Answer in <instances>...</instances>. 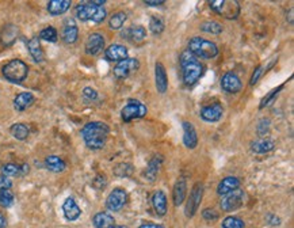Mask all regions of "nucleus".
Instances as JSON below:
<instances>
[{"label":"nucleus","mask_w":294,"mask_h":228,"mask_svg":"<svg viewBox=\"0 0 294 228\" xmlns=\"http://www.w3.org/2000/svg\"><path fill=\"white\" fill-rule=\"evenodd\" d=\"M109 132L110 129L105 123L94 121L84 125V128L82 129V137L90 150H101L105 147Z\"/></svg>","instance_id":"1"},{"label":"nucleus","mask_w":294,"mask_h":228,"mask_svg":"<svg viewBox=\"0 0 294 228\" xmlns=\"http://www.w3.org/2000/svg\"><path fill=\"white\" fill-rule=\"evenodd\" d=\"M180 67H182V78L187 86L195 84L202 76L203 65L189 50H184L180 55Z\"/></svg>","instance_id":"2"},{"label":"nucleus","mask_w":294,"mask_h":228,"mask_svg":"<svg viewBox=\"0 0 294 228\" xmlns=\"http://www.w3.org/2000/svg\"><path fill=\"white\" fill-rule=\"evenodd\" d=\"M195 57L201 59H213L218 55V48L214 42L207 41L201 37H194L189 42V49H187Z\"/></svg>","instance_id":"3"},{"label":"nucleus","mask_w":294,"mask_h":228,"mask_svg":"<svg viewBox=\"0 0 294 228\" xmlns=\"http://www.w3.org/2000/svg\"><path fill=\"white\" fill-rule=\"evenodd\" d=\"M2 73L9 82L11 83H22L25 79L28 78L29 67L28 64L22 61V60L14 59L9 61L7 64L3 67Z\"/></svg>","instance_id":"4"},{"label":"nucleus","mask_w":294,"mask_h":228,"mask_svg":"<svg viewBox=\"0 0 294 228\" xmlns=\"http://www.w3.org/2000/svg\"><path fill=\"white\" fill-rule=\"evenodd\" d=\"M106 10L99 6L92 5L91 2L82 3L76 7V17L80 21H92V22H103L106 18Z\"/></svg>","instance_id":"5"},{"label":"nucleus","mask_w":294,"mask_h":228,"mask_svg":"<svg viewBox=\"0 0 294 228\" xmlns=\"http://www.w3.org/2000/svg\"><path fill=\"white\" fill-rule=\"evenodd\" d=\"M209 5L213 11H216L217 14L222 15L228 19L236 18L240 13L239 3L233 0H213V2H209Z\"/></svg>","instance_id":"6"},{"label":"nucleus","mask_w":294,"mask_h":228,"mask_svg":"<svg viewBox=\"0 0 294 228\" xmlns=\"http://www.w3.org/2000/svg\"><path fill=\"white\" fill-rule=\"evenodd\" d=\"M148 113L147 106L141 103L140 100L136 99H130L128 100V103L125 105V107L121 111V117L124 121L129 123L132 120H137V119H143L144 116Z\"/></svg>","instance_id":"7"},{"label":"nucleus","mask_w":294,"mask_h":228,"mask_svg":"<svg viewBox=\"0 0 294 228\" xmlns=\"http://www.w3.org/2000/svg\"><path fill=\"white\" fill-rule=\"evenodd\" d=\"M244 202V192L241 189H236L233 192L228 193L221 200V208L225 212L239 209Z\"/></svg>","instance_id":"8"},{"label":"nucleus","mask_w":294,"mask_h":228,"mask_svg":"<svg viewBox=\"0 0 294 228\" xmlns=\"http://www.w3.org/2000/svg\"><path fill=\"white\" fill-rule=\"evenodd\" d=\"M128 201V193L125 192L124 189H114L113 192L109 194L107 200H106V206L107 209L113 210V212H117V210L122 209Z\"/></svg>","instance_id":"9"},{"label":"nucleus","mask_w":294,"mask_h":228,"mask_svg":"<svg viewBox=\"0 0 294 228\" xmlns=\"http://www.w3.org/2000/svg\"><path fill=\"white\" fill-rule=\"evenodd\" d=\"M138 67H140V63H138L137 59H125L122 61H120L118 64L114 67V76L118 79H125L128 78L130 73H133L134 71H137Z\"/></svg>","instance_id":"10"},{"label":"nucleus","mask_w":294,"mask_h":228,"mask_svg":"<svg viewBox=\"0 0 294 228\" xmlns=\"http://www.w3.org/2000/svg\"><path fill=\"white\" fill-rule=\"evenodd\" d=\"M203 196V186L201 183H197L193 187V190L190 193L189 201H187V205H186V216L187 217H193L195 212H197L198 206L201 204Z\"/></svg>","instance_id":"11"},{"label":"nucleus","mask_w":294,"mask_h":228,"mask_svg":"<svg viewBox=\"0 0 294 228\" xmlns=\"http://www.w3.org/2000/svg\"><path fill=\"white\" fill-rule=\"evenodd\" d=\"M221 87L222 90L229 94H236L241 90V80L240 78L233 72H226L222 78H221Z\"/></svg>","instance_id":"12"},{"label":"nucleus","mask_w":294,"mask_h":228,"mask_svg":"<svg viewBox=\"0 0 294 228\" xmlns=\"http://www.w3.org/2000/svg\"><path fill=\"white\" fill-rule=\"evenodd\" d=\"M224 114V109L220 103H213V105L205 106L201 109V119L207 121V123H216V121H220L221 117Z\"/></svg>","instance_id":"13"},{"label":"nucleus","mask_w":294,"mask_h":228,"mask_svg":"<svg viewBox=\"0 0 294 228\" xmlns=\"http://www.w3.org/2000/svg\"><path fill=\"white\" fill-rule=\"evenodd\" d=\"M103 48H105V37L99 33H92L86 42V52L88 55L95 56L101 53Z\"/></svg>","instance_id":"14"},{"label":"nucleus","mask_w":294,"mask_h":228,"mask_svg":"<svg viewBox=\"0 0 294 228\" xmlns=\"http://www.w3.org/2000/svg\"><path fill=\"white\" fill-rule=\"evenodd\" d=\"M105 56L109 61H118L120 63L122 60L128 59V49L124 45L114 44V45H110L106 49Z\"/></svg>","instance_id":"15"},{"label":"nucleus","mask_w":294,"mask_h":228,"mask_svg":"<svg viewBox=\"0 0 294 228\" xmlns=\"http://www.w3.org/2000/svg\"><path fill=\"white\" fill-rule=\"evenodd\" d=\"M183 143L189 150H194L198 144L197 131L194 128L193 124L187 123V121L183 123Z\"/></svg>","instance_id":"16"},{"label":"nucleus","mask_w":294,"mask_h":228,"mask_svg":"<svg viewBox=\"0 0 294 228\" xmlns=\"http://www.w3.org/2000/svg\"><path fill=\"white\" fill-rule=\"evenodd\" d=\"M155 83H156L157 91L160 94H164L168 88V79H167V73L164 65L161 63H156L155 65Z\"/></svg>","instance_id":"17"},{"label":"nucleus","mask_w":294,"mask_h":228,"mask_svg":"<svg viewBox=\"0 0 294 228\" xmlns=\"http://www.w3.org/2000/svg\"><path fill=\"white\" fill-rule=\"evenodd\" d=\"M63 212H64L65 219L69 220V221H75L76 219H79V216L82 213V210H80L79 205L76 204V201L72 197H69V198H67L64 201V204H63Z\"/></svg>","instance_id":"18"},{"label":"nucleus","mask_w":294,"mask_h":228,"mask_svg":"<svg viewBox=\"0 0 294 228\" xmlns=\"http://www.w3.org/2000/svg\"><path fill=\"white\" fill-rule=\"evenodd\" d=\"M122 37L129 40V41L134 42V44H140L145 40L147 37V32L143 26H132V28L126 29L125 32H122Z\"/></svg>","instance_id":"19"},{"label":"nucleus","mask_w":294,"mask_h":228,"mask_svg":"<svg viewBox=\"0 0 294 228\" xmlns=\"http://www.w3.org/2000/svg\"><path fill=\"white\" fill-rule=\"evenodd\" d=\"M239 178H236V177H226V178H224L221 181L218 187H217V193H218L220 196H225L228 193L233 192L236 189H239Z\"/></svg>","instance_id":"20"},{"label":"nucleus","mask_w":294,"mask_h":228,"mask_svg":"<svg viewBox=\"0 0 294 228\" xmlns=\"http://www.w3.org/2000/svg\"><path fill=\"white\" fill-rule=\"evenodd\" d=\"M152 205L159 216H164L167 212V197L163 190H157L152 197Z\"/></svg>","instance_id":"21"},{"label":"nucleus","mask_w":294,"mask_h":228,"mask_svg":"<svg viewBox=\"0 0 294 228\" xmlns=\"http://www.w3.org/2000/svg\"><path fill=\"white\" fill-rule=\"evenodd\" d=\"M2 173L6 177H21V175H25V174L29 173V166L28 164H19L15 163H7L2 167Z\"/></svg>","instance_id":"22"},{"label":"nucleus","mask_w":294,"mask_h":228,"mask_svg":"<svg viewBox=\"0 0 294 228\" xmlns=\"http://www.w3.org/2000/svg\"><path fill=\"white\" fill-rule=\"evenodd\" d=\"M34 99L36 98L32 92H21L19 95L15 96L14 109L18 110V111H23L34 103Z\"/></svg>","instance_id":"23"},{"label":"nucleus","mask_w":294,"mask_h":228,"mask_svg":"<svg viewBox=\"0 0 294 228\" xmlns=\"http://www.w3.org/2000/svg\"><path fill=\"white\" fill-rule=\"evenodd\" d=\"M71 7V0H51L48 3V11L52 15H61Z\"/></svg>","instance_id":"24"},{"label":"nucleus","mask_w":294,"mask_h":228,"mask_svg":"<svg viewBox=\"0 0 294 228\" xmlns=\"http://www.w3.org/2000/svg\"><path fill=\"white\" fill-rule=\"evenodd\" d=\"M92 223L95 228H113L114 227V217L107 212H99L94 216Z\"/></svg>","instance_id":"25"},{"label":"nucleus","mask_w":294,"mask_h":228,"mask_svg":"<svg viewBox=\"0 0 294 228\" xmlns=\"http://www.w3.org/2000/svg\"><path fill=\"white\" fill-rule=\"evenodd\" d=\"M79 37V29L78 26L75 25V22L71 19L68 22L65 23L64 29H63V40L67 44H74Z\"/></svg>","instance_id":"26"},{"label":"nucleus","mask_w":294,"mask_h":228,"mask_svg":"<svg viewBox=\"0 0 294 228\" xmlns=\"http://www.w3.org/2000/svg\"><path fill=\"white\" fill-rule=\"evenodd\" d=\"M28 49L29 52H30V55H32L33 60H34L36 63H41V61H44V50H42L41 48L40 38H37V37L32 38V40L28 42Z\"/></svg>","instance_id":"27"},{"label":"nucleus","mask_w":294,"mask_h":228,"mask_svg":"<svg viewBox=\"0 0 294 228\" xmlns=\"http://www.w3.org/2000/svg\"><path fill=\"white\" fill-rule=\"evenodd\" d=\"M274 147H275L274 142L268 140V139H259V140L251 143V150L255 154H267V152L274 150Z\"/></svg>","instance_id":"28"},{"label":"nucleus","mask_w":294,"mask_h":228,"mask_svg":"<svg viewBox=\"0 0 294 228\" xmlns=\"http://www.w3.org/2000/svg\"><path fill=\"white\" fill-rule=\"evenodd\" d=\"M186 193H187V185H186V179L180 178L178 182L175 183L174 186V204L179 206L186 198Z\"/></svg>","instance_id":"29"},{"label":"nucleus","mask_w":294,"mask_h":228,"mask_svg":"<svg viewBox=\"0 0 294 228\" xmlns=\"http://www.w3.org/2000/svg\"><path fill=\"white\" fill-rule=\"evenodd\" d=\"M161 162H163V158L161 156H153V159L149 162L147 167V171H145V177L148 178V181L153 182L156 179L157 174H159V170H160Z\"/></svg>","instance_id":"30"},{"label":"nucleus","mask_w":294,"mask_h":228,"mask_svg":"<svg viewBox=\"0 0 294 228\" xmlns=\"http://www.w3.org/2000/svg\"><path fill=\"white\" fill-rule=\"evenodd\" d=\"M45 164L48 170H51L53 173H61V171H64L65 167H67V164L61 158L56 155H51L48 156L45 159Z\"/></svg>","instance_id":"31"},{"label":"nucleus","mask_w":294,"mask_h":228,"mask_svg":"<svg viewBox=\"0 0 294 228\" xmlns=\"http://www.w3.org/2000/svg\"><path fill=\"white\" fill-rule=\"evenodd\" d=\"M10 132L17 140H25V139H28L30 131H29L28 125H25V124H14L10 129Z\"/></svg>","instance_id":"32"},{"label":"nucleus","mask_w":294,"mask_h":228,"mask_svg":"<svg viewBox=\"0 0 294 228\" xmlns=\"http://www.w3.org/2000/svg\"><path fill=\"white\" fill-rule=\"evenodd\" d=\"M17 36H18V29L15 28L14 25H9L2 33V41L5 45H10L11 42H14Z\"/></svg>","instance_id":"33"},{"label":"nucleus","mask_w":294,"mask_h":228,"mask_svg":"<svg viewBox=\"0 0 294 228\" xmlns=\"http://www.w3.org/2000/svg\"><path fill=\"white\" fill-rule=\"evenodd\" d=\"M133 166L130 163H120L114 167V175L120 177V178H126L133 174Z\"/></svg>","instance_id":"34"},{"label":"nucleus","mask_w":294,"mask_h":228,"mask_svg":"<svg viewBox=\"0 0 294 228\" xmlns=\"http://www.w3.org/2000/svg\"><path fill=\"white\" fill-rule=\"evenodd\" d=\"M125 21H126V14H125L124 11H120V13H115L113 14V17L109 21V26L113 30H120L122 26H124Z\"/></svg>","instance_id":"35"},{"label":"nucleus","mask_w":294,"mask_h":228,"mask_svg":"<svg viewBox=\"0 0 294 228\" xmlns=\"http://www.w3.org/2000/svg\"><path fill=\"white\" fill-rule=\"evenodd\" d=\"M199 29L202 32L209 33V34H220L222 32V26L218 22H214V21H206V22L201 23Z\"/></svg>","instance_id":"36"},{"label":"nucleus","mask_w":294,"mask_h":228,"mask_svg":"<svg viewBox=\"0 0 294 228\" xmlns=\"http://www.w3.org/2000/svg\"><path fill=\"white\" fill-rule=\"evenodd\" d=\"M149 29H151V32L153 34H160L164 30V22H163V19L160 17H157V15H153L149 21Z\"/></svg>","instance_id":"37"},{"label":"nucleus","mask_w":294,"mask_h":228,"mask_svg":"<svg viewBox=\"0 0 294 228\" xmlns=\"http://www.w3.org/2000/svg\"><path fill=\"white\" fill-rule=\"evenodd\" d=\"M14 204V194L11 193L10 189H6V190H2L0 192V205L5 206V208H9Z\"/></svg>","instance_id":"38"},{"label":"nucleus","mask_w":294,"mask_h":228,"mask_svg":"<svg viewBox=\"0 0 294 228\" xmlns=\"http://www.w3.org/2000/svg\"><path fill=\"white\" fill-rule=\"evenodd\" d=\"M222 228H244V221L236 216H228L222 221Z\"/></svg>","instance_id":"39"},{"label":"nucleus","mask_w":294,"mask_h":228,"mask_svg":"<svg viewBox=\"0 0 294 228\" xmlns=\"http://www.w3.org/2000/svg\"><path fill=\"white\" fill-rule=\"evenodd\" d=\"M40 38L48 42H56L57 41V32H56L55 28L48 26V28H45L40 33Z\"/></svg>","instance_id":"40"},{"label":"nucleus","mask_w":294,"mask_h":228,"mask_svg":"<svg viewBox=\"0 0 294 228\" xmlns=\"http://www.w3.org/2000/svg\"><path fill=\"white\" fill-rule=\"evenodd\" d=\"M270 120L268 119H262L259 123H257V127H256V132L259 136H262V139L266 135H268V132H270Z\"/></svg>","instance_id":"41"},{"label":"nucleus","mask_w":294,"mask_h":228,"mask_svg":"<svg viewBox=\"0 0 294 228\" xmlns=\"http://www.w3.org/2000/svg\"><path fill=\"white\" fill-rule=\"evenodd\" d=\"M282 88H283V84H280L279 87H276V88H274V90H272V91L270 92L268 95L263 98L262 102H260V106H259V107H260V109H263L264 106L270 105V102H272V100H274V98H275V96L278 95V94H279V91L282 90Z\"/></svg>","instance_id":"42"},{"label":"nucleus","mask_w":294,"mask_h":228,"mask_svg":"<svg viewBox=\"0 0 294 228\" xmlns=\"http://www.w3.org/2000/svg\"><path fill=\"white\" fill-rule=\"evenodd\" d=\"M83 95L86 99L88 100H95L98 98V92L94 90V88H91V87H86L83 90Z\"/></svg>","instance_id":"43"},{"label":"nucleus","mask_w":294,"mask_h":228,"mask_svg":"<svg viewBox=\"0 0 294 228\" xmlns=\"http://www.w3.org/2000/svg\"><path fill=\"white\" fill-rule=\"evenodd\" d=\"M202 216H203V219L207 220V221H214V220L218 219V214H217L213 209H209V208L203 210Z\"/></svg>","instance_id":"44"},{"label":"nucleus","mask_w":294,"mask_h":228,"mask_svg":"<svg viewBox=\"0 0 294 228\" xmlns=\"http://www.w3.org/2000/svg\"><path fill=\"white\" fill-rule=\"evenodd\" d=\"M11 186H13L11 179L9 177H6V175H0V192L6 190V189H10Z\"/></svg>","instance_id":"45"},{"label":"nucleus","mask_w":294,"mask_h":228,"mask_svg":"<svg viewBox=\"0 0 294 228\" xmlns=\"http://www.w3.org/2000/svg\"><path fill=\"white\" fill-rule=\"evenodd\" d=\"M263 69H264L263 67H259V68H256V71L253 72L252 78H251V82H249V84H251V86H253V84H256L257 80L260 79V76H262L263 72H264Z\"/></svg>","instance_id":"46"},{"label":"nucleus","mask_w":294,"mask_h":228,"mask_svg":"<svg viewBox=\"0 0 294 228\" xmlns=\"http://www.w3.org/2000/svg\"><path fill=\"white\" fill-rule=\"evenodd\" d=\"M268 221H270V224H272V225H279L280 224V220L279 217H276V216H274V214H268Z\"/></svg>","instance_id":"47"},{"label":"nucleus","mask_w":294,"mask_h":228,"mask_svg":"<svg viewBox=\"0 0 294 228\" xmlns=\"http://www.w3.org/2000/svg\"><path fill=\"white\" fill-rule=\"evenodd\" d=\"M138 228H164V227H163V225H160V224L147 223V224H143V225H140Z\"/></svg>","instance_id":"48"},{"label":"nucleus","mask_w":294,"mask_h":228,"mask_svg":"<svg viewBox=\"0 0 294 228\" xmlns=\"http://www.w3.org/2000/svg\"><path fill=\"white\" fill-rule=\"evenodd\" d=\"M164 3H166L164 0H159V2H149V0H148V2H145V5L152 6V7H157V6L164 5Z\"/></svg>","instance_id":"49"},{"label":"nucleus","mask_w":294,"mask_h":228,"mask_svg":"<svg viewBox=\"0 0 294 228\" xmlns=\"http://www.w3.org/2000/svg\"><path fill=\"white\" fill-rule=\"evenodd\" d=\"M7 225V221H6V217L3 214L0 213V228H6Z\"/></svg>","instance_id":"50"},{"label":"nucleus","mask_w":294,"mask_h":228,"mask_svg":"<svg viewBox=\"0 0 294 228\" xmlns=\"http://www.w3.org/2000/svg\"><path fill=\"white\" fill-rule=\"evenodd\" d=\"M293 14H294V10L290 9L289 10V17H287V21H289L290 25H293Z\"/></svg>","instance_id":"51"},{"label":"nucleus","mask_w":294,"mask_h":228,"mask_svg":"<svg viewBox=\"0 0 294 228\" xmlns=\"http://www.w3.org/2000/svg\"><path fill=\"white\" fill-rule=\"evenodd\" d=\"M113 228H128V227H125V225H114Z\"/></svg>","instance_id":"52"}]
</instances>
